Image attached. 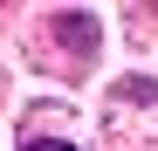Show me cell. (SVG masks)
Listing matches in <instances>:
<instances>
[{
    "instance_id": "2",
    "label": "cell",
    "mask_w": 158,
    "mask_h": 151,
    "mask_svg": "<svg viewBox=\"0 0 158 151\" xmlns=\"http://www.w3.org/2000/svg\"><path fill=\"white\" fill-rule=\"evenodd\" d=\"M21 151H76V144H48V137H28Z\"/></svg>"
},
{
    "instance_id": "1",
    "label": "cell",
    "mask_w": 158,
    "mask_h": 151,
    "mask_svg": "<svg viewBox=\"0 0 158 151\" xmlns=\"http://www.w3.org/2000/svg\"><path fill=\"white\" fill-rule=\"evenodd\" d=\"M55 28L69 35V48H76V55H89V48H96V21H89V14H62Z\"/></svg>"
}]
</instances>
